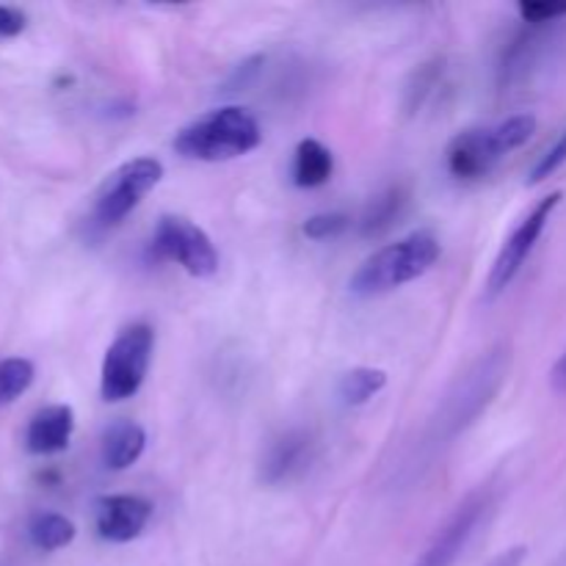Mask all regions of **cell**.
I'll return each instance as SVG.
<instances>
[{
	"label": "cell",
	"mask_w": 566,
	"mask_h": 566,
	"mask_svg": "<svg viewBox=\"0 0 566 566\" xmlns=\"http://www.w3.org/2000/svg\"><path fill=\"white\" fill-rule=\"evenodd\" d=\"M564 164H566V130L545 149V153L539 155V160H536L534 169H531L528 175V186H539V182H545L547 177L556 175Z\"/></svg>",
	"instance_id": "cell-20"
},
{
	"label": "cell",
	"mask_w": 566,
	"mask_h": 566,
	"mask_svg": "<svg viewBox=\"0 0 566 566\" xmlns=\"http://www.w3.org/2000/svg\"><path fill=\"white\" fill-rule=\"evenodd\" d=\"M33 376H36V368H33L31 359L25 357L0 359V407L14 403L17 398L33 385Z\"/></svg>",
	"instance_id": "cell-18"
},
{
	"label": "cell",
	"mask_w": 566,
	"mask_h": 566,
	"mask_svg": "<svg viewBox=\"0 0 566 566\" xmlns=\"http://www.w3.org/2000/svg\"><path fill=\"white\" fill-rule=\"evenodd\" d=\"M490 512V497L486 492H475L470 495L462 506L457 509L451 520L446 523V528L431 539V545L420 553V558L412 566H453L457 558L468 551V545L473 542L475 531H479L481 520Z\"/></svg>",
	"instance_id": "cell-9"
},
{
	"label": "cell",
	"mask_w": 566,
	"mask_h": 566,
	"mask_svg": "<svg viewBox=\"0 0 566 566\" xmlns=\"http://www.w3.org/2000/svg\"><path fill=\"white\" fill-rule=\"evenodd\" d=\"M503 376H506V359L501 354H492V357L481 359L464 376V381H459L457 396H451L442 403V415L437 420L440 431L434 434V442H440V437H457L459 429H464L492 401V396L501 387Z\"/></svg>",
	"instance_id": "cell-8"
},
{
	"label": "cell",
	"mask_w": 566,
	"mask_h": 566,
	"mask_svg": "<svg viewBox=\"0 0 566 566\" xmlns=\"http://www.w3.org/2000/svg\"><path fill=\"white\" fill-rule=\"evenodd\" d=\"M28 28V14L17 6H3L0 3V39L20 36Z\"/></svg>",
	"instance_id": "cell-22"
},
{
	"label": "cell",
	"mask_w": 566,
	"mask_h": 566,
	"mask_svg": "<svg viewBox=\"0 0 566 566\" xmlns=\"http://www.w3.org/2000/svg\"><path fill=\"white\" fill-rule=\"evenodd\" d=\"M385 387L387 370L363 365V368H352L340 376V381H337V396H340L343 403H348V407H363L370 398L379 396Z\"/></svg>",
	"instance_id": "cell-16"
},
{
	"label": "cell",
	"mask_w": 566,
	"mask_h": 566,
	"mask_svg": "<svg viewBox=\"0 0 566 566\" xmlns=\"http://www.w3.org/2000/svg\"><path fill=\"white\" fill-rule=\"evenodd\" d=\"M525 556H528V551H525L523 545H517V547H509V551H503L501 556H497L495 562H492L490 566H523Z\"/></svg>",
	"instance_id": "cell-23"
},
{
	"label": "cell",
	"mask_w": 566,
	"mask_h": 566,
	"mask_svg": "<svg viewBox=\"0 0 566 566\" xmlns=\"http://www.w3.org/2000/svg\"><path fill=\"white\" fill-rule=\"evenodd\" d=\"M348 227H352V219H348L346 213H337V210H332V213L310 216V219L304 221L302 232L310 238V241H329V238L343 235Z\"/></svg>",
	"instance_id": "cell-19"
},
{
	"label": "cell",
	"mask_w": 566,
	"mask_h": 566,
	"mask_svg": "<svg viewBox=\"0 0 566 566\" xmlns=\"http://www.w3.org/2000/svg\"><path fill=\"white\" fill-rule=\"evenodd\" d=\"M520 17H523V22H528V25H551V22H558L566 17V3H539V0H534V3H520L517 6Z\"/></svg>",
	"instance_id": "cell-21"
},
{
	"label": "cell",
	"mask_w": 566,
	"mask_h": 566,
	"mask_svg": "<svg viewBox=\"0 0 566 566\" xmlns=\"http://www.w3.org/2000/svg\"><path fill=\"white\" fill-rule=\"evenodd\" d=\"M562 199V191H553L547 193L545 199H539V202L531 208V213L514 227L512 235L503 241L501 252H497L495 263H492L490 280H486V293H490V296H497V293H503L514 280H517V274L523 271V265L528 263L531 252L536 249L539 238L545 235L547 224H551V216L556 213Z\"/></svg>",
	"instance_id": "cell-7"
},
{
	"label": "cell",
	"mask_w": 566,
	"mask_h": 566,
	"mask_svg": "<svg viewBox=\"0 0 566 566\" xmlns=\"http://www.w3.org/2000/svg\"><path fill=\"white\" fill-rule=\"evenodd\" d=\"M160 180H164V164L153 155L125 160L105 177L94 193L92 219L99 227L122 224Z\"/></svg>",
	"instance_id": "cell-5"
},
{
	"label": "cell",
	"mask_w": 566,
	"mask_h": 566,
	"mask_svg": "<svg viewBox=\"0 0 566 566\" xmlns=\"http://www.w3.org/2000/svg\"><path fill=\"white\" fill-rule=\"evenodd\" d=\"M147 448V431L136 420H116L103 434V464L114 473L133 468Z\"/></svg>",
	"instance_id": "cell-13"
},
{
	"label": "cell",
	"mask_w": 566,
	"mask_h": 566,
	"mask_svg": "<svg viewBox=\"0 0 566 566\" xmlns=\"http://www.w3.org/2000/svg\"><path fill=\"white\" fill-rule=\"evenodd\" d=\"M335 175V155L318 138H302L293 149L291 180L296 188H321Z\"/></svg>",
	"instance_id": "cell-14"
},
{
	"label": "cell",
	"mask_w": 566,
	"mask_h": 566,
	"mask_svg": "<svg viewBox=\"0 0 566 566\" xmlns=\"http://www.w3.org/2000/svg\"><path fill=\"white\" fill-rule=\"evenodd\" d=\"M263 142L260 122L241 105H221L180 127L171 142L175 153L202 164H224L249 155Z\"/></svg>",
	"instance_id": "cell-1"
},
{
	"label": "cell",
	"mask_w": 566,
	"mask_h": 566,
	"mask_svg": "<svg viewBox=\"0 0 566 566\" xmlns=\"http://www.w3.org/2000/svg\"><path fill=\"white\" fill-rule=\"evenodd\" d=\"M536 133L534 114H514L495 125L457 133L446 149V166L457 180H479L490 175L509 153L525 147Z\"/></svg>",
	"instance_id": "cell-3"
},
{
	"label": "cell",
	"mask_w": 566,
	"mask_h": 566,
	"mask_svg": "<svg viewBox=\"0 0 566 566\" xmlns=\"http://www.w3.org/2000/svg\"><path fill=\"white\" fill-rule=\"evenodd\" d=\"M28 534H31L33 547H39L44 553H55L61 547L72 545V539H75V523L66 520L64 514L44 512L39 517H33Z\"/></svg>",
	"instance_id": "cell-17"
},
{
	"label": "cell",
	"mask_w": 566,
	"mask_h": 566,
	"mask_svg": "<svg viewBox=\"0 0 566 566\" xmlns=\"http://www.w3.org/2000/svg\"><path fill=\"white\" fill-rule=\"evenodd\" d=\"M75 431V412L66 403L39 409L25 429V448L33 457H53L70 448Z\"/></svg>",
	"instance_id": "cell-11"
},
{
	"label": "cell",
	"mask_w": 566,
	"mask_h": 566,
	"mask_svg": "<svg viewBox=\"0 0 566 566\" xmlns=\"http://www.w3.org/2000/svg\"><path fill=\"white\" fill-rule=\"evenodd\" d=\"M407 205H409V191L403 186H390L387 191H381L379 197L368 205L363 221H359V232H363V238L385 235L390 227L398 224V219L403 216Z\"/></svg>",
	"instance_id": "cell-15"
},
{
	"label": "cell",
	"mask_w": 566,
	"mask_h": 566,
	"mask_svg": "<svg viewBox=\"0 0 566 566\" xmlns=\"http://www.w3.org/2000/svg\"><path fill=\"white\" fill-rule=\"evenodd\" d=\"M442 247L440 238L431 230H415L409 235L398 238L396 243L376 249L370 258L359 263L354 276L348 280L354 296H381V293L398 291V287L409 285V282L420 280L434 269L440 260Z\"/></svg>",
	"instance_id": "cell-2"
},
{
	"label": "cell",
	"mask_w": 566,
	"mask_h": 566,
	"mask_svg": "<svg viewBox=\"0 0 566 566\" xmlns=\"http://www.w3.org/2000/svg\"><path fill=\"white\" fill-rule=\"evenodd\" d=\"M310 451H313V442L304 431H285L265 448L263 462H260V479L271 486L291 481L293 475L307 468Z\"/></svg>",
	"instance_id": "cell-12"
},
{
	"label": "cell",
	"mask_w": 566,
	"mask_h": 566,
	"mask_svg": "<svg viewBox=\"0 0 566 566\" xmlns=\"http://www.w3.org/2000/svg\"><path fill=\"white\" fill-rule=\"evenodd\" d=\"M153 520V503L142 495H103L94 501L97 536L114 545L138 539Z\"/></svg>",
	"instance_id": "cell-10"
},
{
	"label": "cell",
	"mask_w": 566,
	"mask_h": 566,
	"mask_svg": "<svg viewBox=\"0 0 566 566\" xmlns=\"http://www.w3.org/2000/svg\"><path fill=\"white\" fill-rule=\"evenodd\" d=\"M155 332L149 324H130L105 348L99 368V396L108 403H122L142 390L153 363Z\"/></svg>",
	"instance_id": "cell-4"
},
{
	"label": "cell",
	"mask_w": 566,
	"mask_h": 566,
	"mask_svg": "<svg viewBox=\"0 0 566 566\" xmlns=\"http://www.w3.org/2000/svg\"><path fill=\"white\" fill-rule=\"evenodd\" d=\"M149 254L155 263H177L197 280H208L219 271V252L213 241L186 216H160L149 241Z\"/></svg>",
	"instance_id": "cell-6"
}]
</instances>
